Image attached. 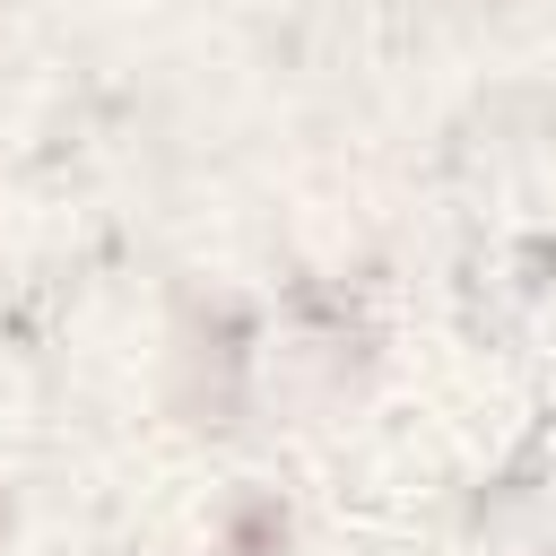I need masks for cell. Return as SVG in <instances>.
I'll return each mask as SVG.
<instances>
[]
</instances>
